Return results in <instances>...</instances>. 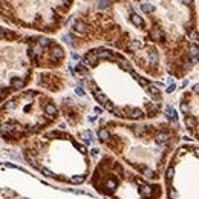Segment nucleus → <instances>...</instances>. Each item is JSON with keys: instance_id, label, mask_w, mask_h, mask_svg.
<instances>
[{"instance_id": "nucleus-1", "label": "nucleus", "mask_w": 199, "mask_h": 199, "mask_svg": "<svg viewBox=\"0 0 199 199\" xmlns=\"http://www.w3.org/2000/svg\"><path fill=\"white\" fill-rule=\"evenodd\" d=\"M74 71L91 98L115 120L155 121L166 109L161 87L112 47L83 51Z\"/></svg>"}, {"instance_id": "nucleus-2", "label": "nucleus", "mask_w": 199, "mask_h": 199, "mask_svg": "<svg viewBox=\"0 0 199 199\" xmlns=\"http://www.w3.org/2000/svg\"><path fill=\"white\" fill-rule=\"evenodd\" d=\"M63 40L74 51L103 43L129 57L150 78H162L167 74L147 18L132 0H92L72 16Z\"/></svg>"}, {"instance_id": "nucleus-3", "label": "nucleus", "mask_w": 199, "mask_h": 199, "mask_svg": "<svg viewBox=\"0 0 199 199\" xmlns=\"http://www.w3.org/2000/svg\"><path fill=\"white\" fill-rule=\"evenodd\" d=\"M175 121L101 120L95 140L106 152L150 181L162 182L167 164L181 142Z\"/></svg>"}, {"instance_id": "nucleus-4", "label": "nucleus", "mask_w": 199, "mask_h": 199, "mask_svg": "<svg viewBox=\"0 0 199 199\" xmlns=\"http://www.w3.org/2000/svg\"><path fill=\"white\" fill-rule=\"evenodd\" d=\"M147 18L167 75L182 80L199 63V14L195 0H132Z\"/></svg>"}, {"instance_id": "nucleus-5", "label": "nucleus", "mask_w": 199, "mask_h": 199, "mask_svg": "<svg viewBox=\"0 0 199 199\" xmlns=\"http://www.w3.org/2000/svg\"><path fill=\"white\" fill-rule=\"evenodd\" d=\"M67 61L66 47L45 34H25L0 28L2 103L35 80L37 71H57Z\"/></svg>"}, {"instance_id": "nucleus-6", "label": "nucleus", "mask_w": 199, "mask_h": 199, "mask_svg": "<svg viewBox=\"0 0 199 199\" xmlns=\"http://www.w3.org/2000/svg\"><path fill=\"white\" fill-rule=\"evenodd\" d=\"M23 162L37 175L60 185L78 187L93 171L92 153L64 127H55L20 146Z\"/></svg>"}, {"instance_id": "nucleus-7", "label": "nucleus", "mask_w": 199, "mask_h": 199, "mask_svg": "<svg viewBox=\"0 0 199 199\" xmlns=\"http://www.w3.org/2000/svg\"><path fill=\"white\" fill-rule=\"evenodd\" d=\"M61 120L58 103L42 89H25L2 103L0 132L2 141L11 147H20L38 136Z\"/></svg>"}, {"instance_id": "nucleus-8", "label": "nucleus", "mask_w": 199, "mask_h": 199, "mask_svg": "<svg viewBox=\"0 0 199 199\" xmlns=\"http://www.w3.org/2000/svg\"><path fill=\"white\" fill-rule=\"evenodd\" d=\"M91 188L103 199H162L164 184L150 181L112 153H103L89 178Z\"/></svg>"}, {"instance_id": "nucleus-9", "label": "nucleus", "mask_w": 199, "mask_h": 199, "mask_svg": "<svg viewBox=\"0 0 199 199\" xmlns=\"http://www.w3.org/2000/svg\"><path fill=\"white\" fill-rule=\"evenodd\" d=\"M75 0H0L2 20L45 35L60 32L69 22Z\"/></svg>"}, {"instance_id": "nucleus-10", "label": "nucleus", "mask_w": 199, "mask_h": 199, "mask_svg": "<svg viewBox=\"0 0 199 199\" xmlns=\"http://www.w3.org/2000/svg\"><path fill=\"white\" fill-rule=\"evenodd\" d=\"M162 199H199V146L184 142L176 147L164 173Z\"/></svg>"}, {"instance_id": "nucleus-11", "label": "nucleus", "mask_w": 199, "mask_h": 199, "mask_svg": "<svg viewBox=\"0 0 199 199\" xmlns=\"http://www.w3.org/2000/svg\"><path fill=\"white\" fill-rule=\"evenodd\" d=\"M178 107L187 133L199 146V83L190 86L181 93Z\"/></svg>"}, {"instance_id": "nucleus-12", "label": "nucleus", "mask_w": 199, "mask_h": 199, "mask_svg": "<svg viewBox=\"0 0 199 199\" xmlns=\"http://www.w3.org/2000/svg\"><path fill=\"white\" fill-rule=\"evenodd\" d=\"M61 118L69 127L83 126L87 112L91 110V100L86 97V92L81 87H77L75 93H67L58 101Z\"/></svg>"}, {"instance_id": "nucleus-13", "label": "nucleus", "mask_w": 199, "mask_h": 199, "mask_svg": "<svg viewBox=\"0 0 199 199\" xmlns=\"http://www.w3.org/2000/svg\"><path fill=\"white\" fill-rule=\"evenodd\" d=\"M71 72V71H69ZM66 72L63 67L57 71H38L35 75L37 87L49 93H63L71 86V74Z\"/></svg>"}, {"instance_id": "nucleus-14", "label": "nucleus", "mask_w": 199, "mask_h": 199, "mask_svg": "<svg viewBox=\"0 0 199 199\" xmlns=\"http://www.w3.org/2000/svg\"><path fill=\"white\" fill-rule=\"evenodd\" d=\"M2 199H31V198L23 195L22 191L14 190L12 187H6V185L3 184V187H2Z\"/></svg>"}, {"instance_id": "nucleus-15", "label": "nucleus", "mask_w": 199, "mask_h": 199, "mask_svg": "<svg viewBox=\"0 0 199 199\" xmlns=\"http://www.w3.org/2000/svg\"><path fill=\"white\" fill-rule=\"evenodd\" d=\"M86 2H92V0H86Z\"/></svg>"}]
</instances>
